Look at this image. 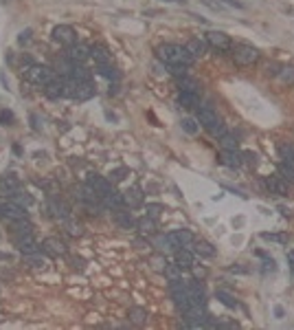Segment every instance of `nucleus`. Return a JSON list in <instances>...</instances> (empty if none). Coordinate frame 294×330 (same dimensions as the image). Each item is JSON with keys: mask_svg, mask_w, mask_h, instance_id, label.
I'll return each mask as SVG.
<instances>
[{"mask_svg": "<svg viewBox=\"0 0 294 330\" xmlns=\"http://www.w3.org/2000/svg\"><path fill=\"white\" fill-rule=\"evenodd\" d=\"M156 57L160 59V62H165L167 66H176V64L178 66H191L193 59H196L189 51H187V46L171 44V42L156 46Z\"/></svg>", "mask_w": 294, "mask_h": 330, "instance_id": "1", "label": "nucleus"}, {"mask_svg": "<svg viewBox=\"0 0 294 330\" xmlns=\"http://www.w3.org/2000/svg\"><path fill=\"white\" fill-rule=\"evenodd\" d=\"M24 79L33 86L44 88V86H49L53 79H55V71H53L51 66H44V64H31L29 69L24 71Z\"/></svg>", "mask_w": 294, "mask_h": 330, "instance_id": "2", "label": "nucleus"}, {"mask_svg": "<svg viewBox=\"0 0 294 330\" xmlns=\"http://www.w3.org/2000/svg\"><path fill=\"white\" fill-rule=\"evenodd\" d=\"M231 51H233V62L237 66H252V64L259 62V57H262L259 49L252 44H235Z\"/></svg>", "mask_w": 294, "mask_h": 330, "instance_id": "3", "label": "nucleus"}, {"mask_svg": "<svg viewBox=\"0 0 294 330\" xmlns=\"http://www.w3.org/2000/svg\"><path fill=\"white\" fill-rule=\"evenodd\" d=\"M169 293H171V300H173V304H176V308L180 310V313H185V310L191 306V297H189V290H187V282H182V280L169 282Z\"/></svg>", "mask_w": 294, "mask_h": 330, "instance_id": "4", "label": "nucleus"}, {"mask_svg": "<svg viewBox=\"0 0 294 330\" xmlns=\"http://www.w3.org/2000/svg\"><path fill=\"white\" fill-rule=\"evenodd\" d=\"M68 97L77 99V102H88L90 97H95V84L90 82H72V79H68Z\"/></svg>", "mask_w": 294, "mask_h": 330, "instance_id": "5", "label": "nucleus"}, {"mask_svg": "<svg viewBox=\"0 0 294 330\" xmlns=\"http://www.w3.org/2000/svg\"><path fill=\"white\" fill-rule=\"evenodd\" d=\"M75 198H77V201L82 203V205H86V207H90V209L101 207V205H103V201H101V194L92 189L88 183L79 185V187L75 189Z\"/></svg>", "mask_w": 294, "mask_h": 330, "instance_id": "6", "label": "nucleus"}, {"mask_svg": "<svg viewBox=\"0 0 294 330\" xmlns=\"http://www.w3.org/2000/svg\"><path fill=\"white\" fill-rule=\"evenodd\" d=\"M22 218H26V209L20 207V205H16L13 201H5L0 203V220L11 224V222H18L22 220Z\"/></svg>", "mask_w": 294, "mask_h": 330, "instance_id": "7", "label": "nucleus"}, {"mask_svg": "<svg viewBox=\"0 0 294 330\" xmlns=\"http://www.w3.org/2000/svg\"><path fill=\"white\" fill-rule=\"evenodd\" d=\"M206 46H211V49H215L217 53H224V51H231L233 49V42H231V38L226 36L224 31H215V29H211L209 33H206Z\"/></svg>", "mask_w": 294, "mask_h": 330, "instance_id": "8", "label": "nucleus"}, {"mask_svg": "<svg viewBox=\"0 0 294 330\" xmlns=\"http://www.w3.org/2000/svg\"><path fill=\"white\" fill-rule=\"evenodd\" d=\"M51 36H53V40H55V42H59L62 46H66V49L77 42V33H75V29H72V26H68V24H57L55 29H53Z\"/></svg>", "mask_w": 294, "mask_h": 330, "instance_id": "9", "label": "nucleus"}, {"mask_svg": "<svg viewBox=\"0 0 294 330\" xmlns=\"http://www.w3.org/2000/svg\"><path fill=\"white\" fill-rule=\"evenodd\" d=\"M121 196H123V207H128V209H136L145 203V191H143L141 185H132V187L125 189Z\"/></svg>", "mask_w": 294, "mask_h": 330, "instance_id": "10", "label": "nucleus"}, {"mask_svg": "<svg viewBox=\"0 0 294 330\" xmlns=\"http://www.w3.org/2000/svg\"><path fill=\"white\" fill-rule=\"evenodd\" d=\"M86 183H88V185H90V187L95 189V191H99V194H101V198H103V196H108L110 191H115V187H112V185H115V183H112L110 178H105V176H99V174H95V172L86 176Z\"/></svg>", "mask_w": 294, "mask_h": 330, "instance_id": "11", "label": "nucleus"}, {"mask_svg": "<svg viewBox=\"0 0 294 330\" xmlns=\"http://www.w3.org/2000/svg\"><path fill=\"white\" fill-rule=\"evenodd\" d=\"M66 59H70L72 64H84L86 59H90V46L75 42L72 46H68V51H66Z\"/></svg>", "mask_w": 294, "mask_h": 330, "instance_id": "12", "label": "nucleus"}, {"mask_svg": "<svg viewBox=\"0 0 294 330\" xmlns=\"http://www.w3.org/2000/svg\"><path fill=\"white\" fill-rule=\"evenodd\" d=\"M20 189V181L13 174H3L0 176V198H9Z\"/></svg>", "mask_w": 294, "mask_h": 330, "instance_id": "13", "label": "nucleus"}, {"mask_svg": "<svg viewBox=\"0 0 294 330\" xmlns=\"http://www.w3.org/2000/svg\"><path fill=\"white\" fill-rule=\"evenodd\" d=\"M266 187H268V191L275 196H288L290 194V183L281 176H268L266 178Z\"/></svg>", "mask_w": 294, "mask_h": 330, "instance_id": "14", "label": "nucleus"}, {"mask_svg": "<svg viewBox=\"0 0 294 330\" xmlns=\"http://www.w3.org/2000/svg\"><path fill=\"white\" fill-rule=\"evenodd\" d=\"M42 251L51 257H59V255H66V244L59 240V238H44L42 240Z\"/></svg>", "mask_w": 294, "mask_h": 330, "instance_id": "15", "label": "nucleus"}, {"mask_svg": "<svg viewBox=\"0 0 294 330\" xmlns=\"http://www.w3.org/2000/svg\"><path fill=\"white\" fill-rule=\"evenodd\" d=\"M44 92L49 99H62L68 95V84H66V79H53L49 86H44Z\"/></svg>", "mask_w": 294, "mask_h": 330, "instance_id": "16", "label": "nucleus"}, {"mask_svg": "<svg viewBox=\"0 0 294 330\" xmlns=\"http://www.w3.org/2000/svg\"><path fill=\"white\" fill-rule=\"evenodd\" d=\"M219 121V117H217V112L213 106H198V123L200 125H204L206 130L211 128L213 123H217Z\"/></svg>", "mask_w": 294, "mask_h": 330, "instance_id": "17", "label": "nucleus"}, {"mask_svg": "<svg viewBox=\"0 0 294 330\" xmlns=\"http://www.w3.org/2000/svg\"><path fill=\"white\" fill-rule=\"evenodd\" d=\"M90 59H95L97 66L112 64V55H110L108 46H103V44H92L90 46Z\"/></svg>", "mask_w": 294, "mask_h": 330, "instance_id": "18", "label": "nucleus"}, {"mask_svg": "<svg viewBox=\"0 0 294 330\" xmlns=\"http://www.w3.org/2000/svg\"><path fill=\"white\" fill-rule=\"evenodd\" d=\"M217 161L222 165H226V168H231V170H237L239 165H242V154H239L237 150H222L217 156Z\"/></svg>", "mask_w": 294, "mask_h": 330, "instance_id": "19", "label": "nucleus"}, {"mask_svg": "<svg viewBox=\"0 0 294 330\" xmlns=\"http://www.w3.org/2000/svg\"><path fill=\"white\" fill-rule=\"evenodd\" d=\"M115 211V222L119 224L121 229H134L136 227V218L132 216V211H125V209H112Z\"/></svg>", "mask_w": 294, "mask_h": 330, "instance_id": "20", "label": "nucleus"}, {"mask_svg": "<svg viewBox=\"0 0 294 330\" xmlns=\"http://www.w3.org/2000/svg\"><path fill=\"white\" fill-rule=\"evenodd\" d=\"M187 290H189L191 304H198V306H204V300H206V295H204V288H202V284H200L198 280H191V282H187Z\"/></svg>", "mask_w": 294, "mask_h": 330, "instance_id": "21", "label": "nucleus"}, {"mask_svg": "<svg viewBox=\"0 0 294 330\" xmlns=\"http://www.w3.org/2000/svg\"><path fill=\"white\" fill-rule=\"evenodd\" d=\"M169 238L173 240V244H176L178 249L189 247V244H193V240H196L189 229H176V231H171V234H169Z\"/></svg>", "mask_w": 294, "mask_h": 330, "instance_id": "22", "label": "nucleus"}, {"mask_svg": "<svg viewBox=\"0 0 294 330\" xmlns=\"http://www.w3.org/2000/svg\"><path fill=\"white\" fill-rule=\"evenodd\" d=\"M13 242H16L18 251H22V253H31V251H38V244H35V240H33V234H18Z\"/></svg>", "mask_w": 294, "mask_h": 330, "instance_id": "23", "label": "nucleus"}, {"mask_svg": "<svg viewBox=\"0 0 294 330\" xmlns=\"http://www.w3.org/2000/svg\"><path fill=\"white\" fill-rule=\"evenodd\" d=\"M49 209L53 211V216L57 218V220H66V218H70V209H68V205H66L64 201H59V198H51V203H49Z\"/></svg>", "mask_w": 294, "mask_h": 330, "instance_id": "24", "label": "nucleus"}, {"mask_svg": "<svg viewBox=\"0 0 294 330\" xmlns=\"http://www.w3.org/2000/svg\"><path fill=\"white\" fill-rule=\"evenodd\" d=\"M178 104L187 110H193L200 106V92H187V90H180L178 95Z\"/></svg>", "mask_w": 294, "mask_h": 330, "instance_id": "25", "label": "nucleus"}, {"mask_svg": "<svg viewBox=\"0 0 294 330\" xmlns=\"http://www.w3.org/2000/svg\"><path fill=\"white\" fill-rule=\"evenodd\" d=\"M136 229H138V234L141 236H154L156 234V229H158V224H156V220H154L152 216H143V218H138L136 220Z\"/></svg>", "mask_w": 294, "mask_h": 330, "instance_id": "26", "label": "nucleus"}, {"mask_svg": "<svg viewBox=\"0 0 294 330\" xmlns=\"http://www.w3.org/2000/svg\"><path fill=\"white\" fill-rule=\"evenodd\" d=\"M128 317H130V321L134 323V326H145L147 319H150V313H147L145 308H141V306H132L128 310Z\"/></svg>", "mask_w": 294, "mask_h": 330, "instance_id": "27", "label": "nucleus"}, {"mask_svg": "<svg viewBox=\"0 0 294 330\" xmlns=\"http://www.w3.org/2000/svg\"><path fill=\"white\" fill-rule=\"evenodd\" d=\"M185 46H187V51H189L193 57H202L204 51H206V42H204V40H200V38H191Z\"/></svg>", "mask_w": 294, "mask_h": 330, "instance_id": "28", "label": "nucleus"}, {"mask_svg": "<svg viewBox=\"0 0 294 330\" xmlns=\"http://www.w3.org/2000/svg\"><path fill=\"white\" fill-rule=\"evenodd\" d=\"M176 264L182 271L187 269H191L193 267V255H191V251H187L185 247L182 249H176Z\"/></svg>", "mask_w": 294, "mask_h": 330, "instance_id": "29", "label": "nucleus"}, {"mask_svg": "<svg viewBox=\"0 0 294 330\" xmlns=\"http://www.w3.org/2000/svg\"><path fill=\"white\" fill-rule=\"evenodd\" d=\"M68 79H72V82H88V79H90V71L86 69L84 64H72Z\"/></svg>", "mask_w": 294, "mask_h": 330, "instance_id": "30", "label": "nucleus"}, {"mask_svg": "<svg viewBox=\"0 0 294 330\" xmlns=\"http://www.w3.org/2000/svg\"><path fill=\"white\" fill-rule=\"evenodd\" d=\"M193 244H196V253L200 257H213L215 255V247H213L211 242H206V240H193Z\"/></svg>", "mask_w": 294, "mask_h": 330, "instance_id": "31", "label": "nucleus"}, {"mask_svg": "<svg viewBox=\"0 0 294 330\" xmlns=\"http://www.w3.org/2000/svg\"><path fill=\"white\" fill-rule=\"evenodd\" d=\"M24 257V264H29L31 269H44L46 260L42 257V253H38V251H31V253H22Z\"/></svg>", "mask_w": 294, "mask_h": 330, "instance_id": "32", "label": "nucleus"}, {"mask_svg": "<svg viewBox=\"0 0 294 330\" xmlns=\"http://www.w3.org/2000/svg\"><path fill=\"white\" fill-rule=\"evenodd\" d=\"M64 229H66V234L72 236V238H82L84 236V224L72 220V218H66L64 220Z\"/></svg>", "mask_w": 294, "mask_h": 330, "instance_id": "33", "label": "nucleus"}, {"mask_svg": "<svg viewBox=\"0 0 294 330\" xmlns=\"http://www.w3.org/2000/svg\"><path fill=\"white\" fill-rule=\"evenodd\" d=\"M279 158H281V163L294 165V145H290V143L279 145Z\"/></svg>", "mask_w": 294, "mask_h": 330, "instance_id": "34", "label": "nucleus"}, {"mask_svg": "<svg viewBox=\"0 0 294 330\" xmlns=\"http://www.w3.org/2000/svg\"><path fill=\"white\" fill-rule=\"evenodd\" d=\"M97 73H99V75H101V77L110 79V82H117V79L121 77V75H119V71H117V69H115V66H112V64H105V66H97Z\"/></svg>", "mask_w": 294, "mask_h": 330, "instance_id": "35", "label": "nucleus"}, {"mask_svg": "<svg viewBox=\"0 0 294 330\" xmlns=\"http://www.w3.org/2000/svg\"><path fill=\"white\" fill-rule=\"evenodd\" d=\"M163 273H165V277H167V280H169V282L182 280V269H180L178 264H169V262H167V267H165Z\"/></svg>", "mask_w": 294, "mask_h": 330, "instance_id": "36", "label": "nucleus"}, {"mask_svg": "<svg viewBox=\"0 0 294 330\" xmlns=\"http://www.w3.org/2000/svg\"><path fill=\"white\" fill-rule=\"evenodd\" d=\"M178 86H180V90H187V92H200L198 88V82L196 79H191L189 75H185V77H178Z\"/></svg>", "mask_w": 294, "mask_h": 330, "instance_id": "37", "label": "nucleus"}, {"mask_svg": "<svg viewBox=\"0 0 294 330\" xmlns=\"http://www.w3.org/2000/svg\"><path fill=\"white\" fill-rule=\"evenodd\" d=\"M215 297H217V300L224 304L226 308H237V306H239V302H237V300H235V297H233L231 293H226V290H217Z\"/></svg>", "mask_w": 294, "mask_h": 330, "instance_id": "38", "label": "nucleus"}, {"mask_svg": "<svg viewBox=\"0 0 294 330\" xmlns=\"http://www.w3.org/2000/svg\"><path fill=\"white\" fill-rule=\"evenodd\" d=\"M150 264H152V269L156 271V273H163L165 267H167V257H165V253L152 255V257H150Z\"/></svg>", "mask_w": 294, "mask_h": 330, "instance_id": "39", "label": "nucleus"}, {"mask_svg": "<svg viewBox=\"0 0 294 330\" xmlns=\"http://www.w3.org/2000/svg\"><path fill=\"white\" fill-rule=\"evenodd\" d=\"M11 227L16 231V236L18 234H33V224L26 220V218H22V220H18V222H11Z\"/></svg>", "mask_w": 294, "mask_h": 330, "instance_id": "40", "label": "nucleus"}, {"mask_svg": "<svg viewBox=\"0 0 294 330\" xmlns=\"http://www.w3.org/2000/svg\"><path fill=\"white\" fill-rule=\"evenodd\" d=\"M9 201H13V203H16V205H20V207H29V205H31V196L29 194H26V191H16V194H13L11 198H9Z\"/></svg>", "mask_w": 294, "mask_h": 330, "instance_id": "41", "label": "nucleus"}, {"mask_svg": "<svg viewBox=\"0 0 294 330\" xmlns=\"http://www.w3.org/2000/svg\"><path fill=\"white\" fill-rule=\"evenodd\" d=\"M158 249L160 251H163V253H169V251H176L178 247H176V244H173V240H171V238H169V234H167L165 238H158Z\"/></svg>", "mask_w": 294, "mask_h": 330, "instance_id": "42", "label": "nucleus"}, {"mask_svg": "<svg viewBox=\"0 0 294 330\" xmlns=\"http://www.w3.org/2000/svg\"><path fill=\"white\" fill-rule=\"evenodd\" d=\"M279 176L285 178L288 183L294 185V165H288V163H281L279 165Z\"/></svg>", "mask_w": 294, "mask_h": 330, "instance_id": "43", "label": "nucleus"}, {"mask_svg": "<svg viewBox=\"0 0 294 330\" xmlns=\"http://www.w3.org/2000/svg\"><path fill=\"white\" fill-rule=\"evenodd\" d=\"M219 143H222V150H237L239 148V141L233 135H224L219 137Z\"/></svg>", "mask_w": 294, "mask_h": 330, "instance_id": "44", "label": "nucleus"}, {"mask_svg": "<svg viewBox=\"0 0 294 330\" xmlns=\"http://www.w3.org/2000/svg\"><path fill=\"white\" fill-rule=\"evenodd\" d=\"M180 125H182V130L187 132V135H196L198 128H200L198 121H196V119H191V117H185L182 121H180Z\"/></svg>", "mask_w": 294, "mask_h": 330, "instance_id": "45", "label": "nucleus"}, {"mask_svg": "<svg viewBox=\"0 0 294 330\" xmlns=\"http://www.w3.org/2000/svg\"><path fill=\"white\" fill-rule=\"evenodd\" d=\"M128 174H130V170H128V168H117V170H112V172H110L108 178H110L112 183H121Z\"/></svg>", "mask_w": 294, "mask_h": 330, "instance_id": "46", "label": "nucleus"}, {"mask_svg": "<svg viewBox=\"0 0 294 330\" xmlns=\"http://www.w3.org/2000/svg\"><path fill=\"white\" fill-rule=\"evenodd\" d=\"M209 132H211V137H215V139H219V137H224L226 135V125L222 123V119H219L217 123H213L211 128H209Z\"/></svg>", "mask_w": 294, "mask_h": 330, "instance_id": "47", "label": "nucleus"}, {"mask_svg": "<svg viewBox=\"0 0 294 330\" xmlns=\"http://www.w3.org/2000/svg\"><path fill=\"white\" fill-rule=\"evenodd\" d=\"M279 77H281V82L292 84V82H294V66H288V69H281V73H279Z\"/></svg>", "mask_w": 294, "mask_h": 330, "instance_id": "48", "label": "nucleus"}, {"mask_svg": "<svg viewBox=\"0 0 294 330\" xmlns=\"http://www.w3.org/2000/svg\"><path fill=\"white\" fill-rule=\"evenodd\" d=\"M13 121H16V117H13L11 110H0V123L3 125H13Z\"/></svg>", "mask_w": 294, "mask_h": 330, "instance_id": "49", "label": "nucleus"}, {"mask_svg": "<svg viewBox=\"0 0 294 330\" xmlns=\"http://www.w3.org/2000/svg\"><path fill=\"white\" fill-rule=\"evenodd\" d=\"M187 69H189V66H169V71H171V75H176V77H185L187 75Z\"/></svg>", "mask_w": 294, "mask_h": 330, "instance_id": "50", "label": "nucleus"}, {"mask_svg": "<svg viewBox=\"0 0 294 330\" xmlns=\"http://www.w3.org/2000/svg\"><path fill=\"white\" fill-rule=\"evenodd\" d=\"M160 211H163V207L160 205H147V216H152V218H156Z\"/></svg>", "mask_w": 294, "mask_h": 330, "instance_id": "51", "label": "nucleus"}, {"mask_svg": "<svg viewBox=\"0 0 294 330\" xmlns=\"http://www.w3.org/2000/svg\"><path fill=\"white\" fill-rule=\"evenodd\" d=\"M262 238H264V240H277V242H285V240H288L285 236H277V234H262Z\"/></svg>", "mask_w": 294, "mask_h": 330, "instance_id": "52", "label": "nucleus"}, {"mask_svg": "<svg viewBox=\"0 0 294 330\" xmlns=\"http://www.w3.org/2000/svg\"><path fill=\"white\" fill-rule=\"evenodd\" d=\"M31 40V29H26V31H22L20 33V38H18V44H26Z\"/></svg>", "mask_w": 294, "mask_h": 330, "instance_id": "53", "label": "nucleus"}, {"mask_svg": "<svg viewBox=\"0 0 294 330\" xmlns=\"http://www.w3.org/2000/svg\"><path fill=\"white\" fill-rule=\"evenodd\" d=\"M191 271H193V273H196V277H204V275H206V269H198L196 264H193V267H191Z\"/></svg>", "mask_w": 294, "mask_h": 330, "instance_id": "54", "label": "nucleus"}, {"mask_svg": "<svg viewBox=\"0 0 294 330\" xmlns=\"http://www.w3.org/2000/svg\"><path fill=\"white\" fill-rule=\"evenodd\" d=\"M224 3L229 5V7H235V9H244V5L239 3V0H224Z\"/></svg>", "mask_w": 294, "mask_h": 330, "instance_id": "55", "label": "nucleus"}, {"mask_svg": "<svg viewBox=\"0 0 294 330\" xmlns=\"http://www.w3.org/2000/svg\"><path fill=\"white\" fill-rule=\"evenodd\" d=\"M217 328H237V321H222L217 323Z\"/></svg>", "mask_w": 294, "mask_h": 330, "instance_id": "56", "label": "nucleus"}, {"mask_svg": "<svg viewBox=\"0 0 294 330\" xmlns=\"http://www.w3.org/2000/svg\"><path fill=\"white\" fill-rule=\"evenodd\" d=\"M288 264H290V271H292V275H294V249L288 251Z\"/></svg>", "mask_w": 294, "mask_h": 330, "instance_id": "57", "label": "nucleus"}, {"mask_svg": "<svg viewBox=\"0 0 294 330\" xmlns=\"http://www.w3.org/2000/svg\"><path fill=\"white\" fill-rule=\"evenodd\" d=\"M165 3H178V0H165Z\"/></svg>", "mask_w": 294, "mask_h": 330, "instance_id": "58", "label": "nucleus"}]
</instances>
